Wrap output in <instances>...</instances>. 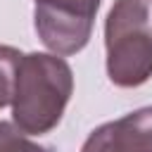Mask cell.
<instances>
[{
	"label": "cell",
	"mask_w": 152,
	"mask_h": 152,
	"mask_svg": "<svg viewBox=\"0 0 152 152\" xmlns=\"http://www.w3.org/2000/svg\"><path fill=\"white\" fill-rule=\"evenodd\" d=\"M107 76L119 88L152 78V0H114L104 21Z\"/></svg>",
	"instance_id": "cell-2"
},
{
	"label": "cell",
	"mask_w": 152,
	"mask_h": 152,
	"mask_svg": "<svg viewBox=\"0 0 152 152\" xmlns=\"http://www.w3.org/2000/svg\"><path fill=\"white\" fill-rule=\"evenodd\" d=\"M74 93V71L57 57L28 52L17 66L12 124L26 135H45L59 121Z\"/></svg>",
	"instance_id": "cell-1"
},
{
	"label": "cell",
	"mask_w": 152,
	"mask_h": 152,
	"mask_svg": "<svg viewBox=\"0 0 152 152\" xmlns=\"http://www.w3.org/2000/svg\"><path fill=\"white\" fill-rule=\"evenodd\" d=\"M21 52L12 45H0V109L12 104L14 97V81H17V66L21 62Z\"/></svg>",
	"instance_id": "cell-5"
},
{
	"label": "cell",
	"mask_w": 152,
	"mask_h": 152,
	"mask_svg": "<svg viewBox=\"0 0 152 152\" xmlns=\"http://www.w3.org/2000/svg\"><path fill=\"white\" fill-rule=\"evenodd\" d=\"M102 0H33V26L40 43L55 55L81 52L93 33Z\"/></svg>",
	"instance_id": "cell-3"
},
{
	"label": "cell",
	"mask_w": 152,
	"mask_h": 152,
	"mask_svg": "<svg viewBox=\"0 0 152 152\" xmlns=\"http://www.w3.org/2000/svg\"><path fill=\"white\" fill-rule=\"evenodd\" d=\"M0 152H48L43 145L33 142L14 124L0 121Z\"/></svg>",
	"instance_id": "cell-6"
},
{
	"label": "cell",
	"mask_w": 152,
	"mask_h": 152,
	"mask_svg": "<svg viewBox=\"0 0 152 152\" xmlns=\"http://www.w3.org/2000/svg\"><path fill=\"white\" fill-rule=\"evenodd\" d=\"M81 152H152V107L97 126Z\"/></svg>",
	"instance_id": "cell-4"
}]
</instances>
